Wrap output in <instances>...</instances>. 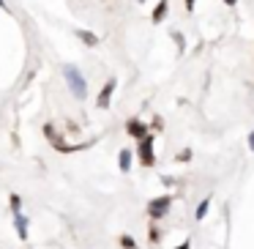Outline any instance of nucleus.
Segmentation results:
<instances>
[{"mask_svg":"<svg viewBox=\"0 0 254 249\" xmlns=\"http://www.w3.org/2000/svg\"><path fill=\"white\" fill-rule=\"evenodd\" d=\"M121 247L123 249H137V241L131 236H121Z\"/></svg>","mask_w":254,"mask_h":249,"instance_id":"11","label":"nucleus"},{"mask_svg":"<svg viewBox=\"0 0 254 249\" xmlns=\"http://www.w3.org/2000/svg\"><path fill=\"white\" fill-rule=\"evenodd\" d=\"M19 208H22V197H19V194H11V211L19 214Z\"/></svg>","mask_w":254,"mask_h":249,"instance_id":"12","label":"nucleus"},{"mask_svg":"<svg viewBox=\"0 0 254 249\" xmlns=\"http://www.w3.org/2000/svg\"><path fill=\"white\" fill-rule=\"evenodd\" d=\"M14 227H17L19 241H28V216H25V214H14Z\"/></svg>","mask_w":254,"mask_h":249,"instance_id":"6","label":"nucleus"},{"mask_svg":"<svg viewBox=\"0 0 254 249\" xmlns=\"http://www.w3.org/2000/svg\"><path fill=\"white\" fill-rule=\"evenodd\" d=\"M224 3H227V6H235V3H238V0H224Z\"/></svg>","mask_w":254,"mask_h":249,"instance_id":"17","label":"nucleus"},{"mask_svg":"<svg viewBox=\"0 0 254 249\" xmlns=\"http://www.w3.org/2000/svg\"><path fill=\"white\" fill-rule=\"evenodd\" d=\"M153 134H145L142 140H139V162H142L145 167H153L156 156H153Z\"/></svg>","mask_w":254,"mask_h":249,"instance_id":"2","label":"nucleus"},{"mask_svg":"<svg viewBox=\"0 0 254 249\" xmlns=\"http://www.w3.org/2000/svg\"><path fill=\"white\" fill-rule=\"evenodd\" d=\"M170 203H172L170 197H156V200H150V203H148V216H150L153 222L161 219V216L170 211Z\"/></svg>","mask_w":254,"mask_h":249,"instance_id":"3","label":"nucleus"},{"mask_svg":"<svg viewBox=\"0 0 254 249\" xmlns=\"http://www.w3.org/2000/svg\"><path fill=\"white\" fill-rule=\"evenodd\" d=\"M249 148H252V151H254V132H252V134H249Z\"/></svg>","mask_w":254,"mask_h":249,"instance_id":"15","label":"nucleus"},{"mask_svg":"<svg viewBox=\"0 0 254 249\" xmlns=\"http://www.w3.org/2000/svg\"><path fill=\"white\" fill-rule=\"evenodd\" d=\"M126 132L131 134L134 140H142L145 134H150V132H148V126H145V123L139 121V118H128V123H126Z\"/></svg>","mask_w":254,"mask_h":249,"instance_id":"5","label":"nucleus"},{"mask_svg":"<svg viewBox=\"0 0 254 249\" xmlns=\"http://www.w3.org/2000/svg\"><path fill=\"white\" fill-rule=\"evenodd\" d=\"M63 77H66L68 88H71V93L77 96V99H85V96H88V83H85V77L79 74V69L66 66L63 69Z\"/></svg>","mask_w":254,"mask_h":249,"instance_id":"1","label":"nucleus"},{"mask_svg":"<svg viewBox=\"0 0 254 249\" xmlns=\"http://www.w3.org/2000/svg\"><path fill=\"white\" fill-rule=\"evenodd\" d=\"M186 11H194V0H186Z\"/></svg>","mask_w":254,"mask_h":249,"instance_id":"14","label":"nucleus"},{"mask_svg":"<svg viewBox=\"0 0 254 249\" xmlns=\"http://www.w3.org/2000/svg\"><path fill=\"white\" fill-rule=\"evenodd\" d=\"M178 249H191V244H189V241H183V244H181V247H178Z\"/></svg>","mask_w":254,"mask_h":249,"instance_id":"16","label":"nucleus"},{"mask_svg":"<svg viewBox=\"0 0 254 249\" xmlns=\"http://www.w3.org/2000/svg\"><path fill=\"white\" fill-rule=\"evenodd\" d=\"M74 33H77V39L82 41L85 47H96V44H99V36L90 33V30H82V28H79V30H74Z\"/></svg>","mask_w":254,"mask_h":249,"instance_id":"7","label":"nucleus"},{"mask_svg":"<svg viewBox=\"0 0 254 249\" xmlns=\"http://www.w3.org/2000/svg\"><path fill=\"white\" fill-rule=\"evenodd\" d=\"M167 11H170V6H167V0H161V3H156V8H153V17H150V19H153V22L159 25L161 19L167 17Z\"/></svg>","mask_w":254,"mask_h":249,"instance_id":"8","label":"nucleus"},{"mask_svg":"<svg viewBox=\"0 0 254 249\" xmlns=\"http://www.w3.org/2000/svg\"><path fill=\"white\" fill-rule=\"evenodd\" d=\"M131 151H128V148H123L121 151V159H118V165H121V172H128V167H131Z\"/></svg>","mask_w":254,"mask_h":249,"instance_id":"9","label":"nucleus"},{"mask_svg":"<svg viewBox=\"0 0 254 249\" xmlns=\"http://www.w3.org/2000/svg\"><path fill=\"white\" fill-rule=\"evenodd\" d=\"M0 8H8V6H6V0H0Z\"/></svg>","mask_w":254,"mask_h":249,"instance_id":"18","label":"nucleus"},{"mask_svg":"<svg viewBox=\"0 0 254 249\" xmlns=\"http://www.w3.org/2000/svg\"><path fill=\"white\" fill-rule=\"evenodd\" d=\"M112 93H115V80H107V85L101 88L99 99H96V107H99V110H107L110 101H112Z\"/></svg>","mask_w":254,"mask_h":249,"instance_id":"4","label":"nucleus"},{"mask_svg":"<svg viewBox=\"0 0 254 249\" xmlns=\"http://www.w3.org/2000/svg\"><path fill=\"white\" fill-rule=\"evenodd\" d=\"M175 159H178V162H189V159H191V151H189V148H183L181 154L175 156Z\"/></svg>","mask_w":254,"mask_h":249,"instance_id":"13","label":"nucleus"},{"mask_svg":"<svg viewBox=\"0 0 254 249\" xmlns=\"http://www.w3.org/2000/svg\"><path fill=\"white\" fill-rule=\"evenodd\" d=\"M208 208H210V200H202V203L197 205V214H194V216H197V219H205V214H208Z\"/></svg>","mask_w":254,"mask_h":249,"instance_id":"10","label":"nucleus"}]
</instances>
